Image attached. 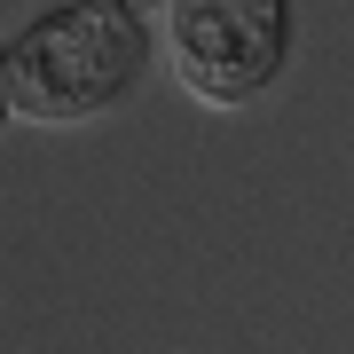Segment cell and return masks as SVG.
<instances>
[{"mask_svg":"<svg viewBox=\"0 0 354 354\" xmlns=\"http://www.w3.org/2000/svg\"><path fill=\"white\" fill-rule=\"evenodd\" d=\"M8 111L32 127L102 118L142 71V24L118 0H64L8 39Z\"/></svg>","mask_w":354,"mask_h":354,"instance_id":"obj_1","label":"cell"},{"mask_svg":"<svg viewBox=\"0 0 354 354\" xmlns=\"http://www.w3.org/2000/svg\"><path fill=\"white\" fill-rule=\"evenodd\" d=\"M165 64L205 111H244L291 55V0H165Z\"/></svg>","mask_w":354,"mask_h":354,"instance_id":"obj_2","label":"cell"},{"mask_svg":"<svg viewBox=\"0 0 354 354\" xmlns=\"http://www.w3.org/2000/svg\"><path fill=\"white\" fill-rule=\"evenodd\" d=\"M118 8H127V16H158L165 0H118Z\"/></svg>","mask_w":354,"mask_h":354,"instance_id":"obj_3","label":"cell"},{"mask_svg":"<svg viewBox=\"0 0 354 354\" xmlns=\"http://www.w3.org/2000/svg\"><path fill=\"white\" fill-rule=\"evenodd\" d=\"M0 118H8V55H0Z\"/></svg>","mask_w":354,"mask_h":354,"instance_id":"obj_4","label":"cell"}]
</instances>
